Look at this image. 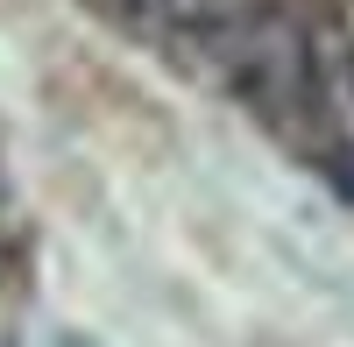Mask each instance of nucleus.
Segmentation results:
<instances>
[{"label": "nucleus", "instance_id": "nucleus-1", "mask_svg": "<svg viewBox=\"0 0 354 347\" xmlns=\"http://www.w3.org/2000/svg\"><path fill=\"white\" fill-rule=\"evenodd\" d=\"M128 8L156 15V21H170V28H220V21L241 15V0H128Z\"/></svg>", "mask_w": 354, "mask_h": 347}, {"label": "nucleus", "instance_id": "nucleus-2", "mask_svg": "<svg viewBox=\"0 0 354 347\" xmlns=\"http://www.w3.org/2000/svg\"><path fill=\"white\" fill-rule=\"evenodd\" d=\"M340 191H347V198H354V149H347V156H340Z\"/></svg>", "mask_w": 354, "mask_h": 347}, {"label": "nucleus", "instance_id": "nucleus-3", "mask_svg": "<svg viewBox=\"0 0 354 347\" xmlns=\"http://www.w3.org/2000/svg\"><path fill=\"white\" fill-rule=\"evenodd\" d=\"M50 347H85V340H78V333H57V340H50Z\"/></svg>", "mask_w": 354, "mask_h": 347}]
</instances>
